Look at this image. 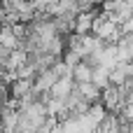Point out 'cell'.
<instances>
[{"label":"cell","instance_id":"1","mask_svg":"<svg viewBox=\"0 0 133 133\" xmlns=\"http://www.w3.org/2000/svg\"><path fill=\"white\" fill-rule=\"evenodd\" d=\"M72 89H75V79L70 77V72H65V75H61L54 84H51V89L47 91L49 94V98H58V101H65L70 94H72Z\"/></svg>","mask_w":133,"mask_h":133},{"label":"cell","instance_id":"2","mask_svg":"<svg viewBox=\"0 0 133 133\" xmlns=\"http://www.w3.org/2000/svg\"><path fill=\"white\" fill-rule=\"evenodd\" d=\"M70 77L75 79V84H82V82H91V65L82 58L77 65L70 68Z\"/></svg>","mask_w":133,"mask_h":133},{"label":"cell","instance_id":"3","mask_svg":"<svg viewBox=\"0 0 133 133\" xmlns=\"http://www.w3.org/2000/svg\"><path fill=\"white\" fill-rule=\"evenodd\" d=\"M75 89L79 91V96H82L87 103H96V101H101V89H98L96 84H91V82H82V84H75Z\"/></svg>","mask_w":133,"mask_h":133},{"label":"cell","instance_id":"4","mask_svg":"<svg viewBox=\"0 0 133 133\" xmlns=\"http://www.w3.org/2000/svg\"><path fill=\"white\" fill-rule=\"evenodd\" d=\"M91 84H96L98 89H105L110 84V68L105 65H94L91 68Z\"/></svg>","mask_w":133,"mask_h":133}]
</instances>
